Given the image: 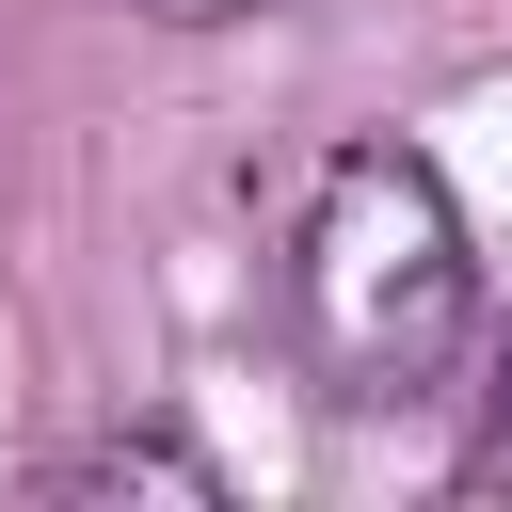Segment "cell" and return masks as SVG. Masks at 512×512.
Returning a JSON list of instances; mask_svg holds the SVG:
<instances>
[{
	"label": "cell",
	"mask_w": 512,
	"mask_h": 512,
	"mask_svg": "<svg viewBox=\"0 0 512 512\" xmlns=\"http://www.w3.org/2000/svg\"><path fill=\"white\" fill-rule=\"evenodd\" d=\"M304 288H320V336L352 368H432L464 336V256H448V192L416 160H336L320 192V240H304Z\"/></svg>",
	"instance_id": "1"
},
{
	"label": "cell",
	"mask_w": 512,
	"mask_h": 512,
	"mask_svg": "<svg viewBox=\"0 0 512 512\" xmlns=\"http://www.w3.org/2000/svg\"><path fill=\"white\" fill-rule=\"evenodd\" d=\"M480 480H512V336H496V400H480V448H464Z\"/></svg>",
	"instance_id": "2"
}]
</instances>
